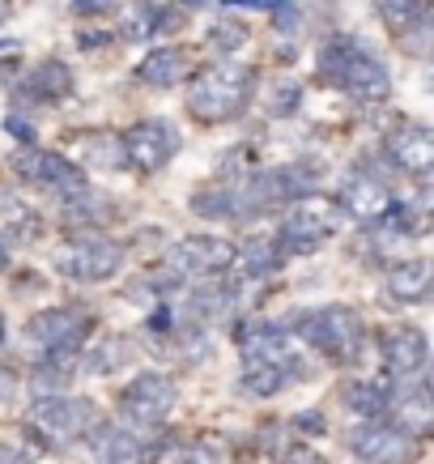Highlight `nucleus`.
I'll return each instance as SVG.
<instances>
[{
  "mask_svg": "<svg viewBox=\"0 0 434 464\" xmlns=\"http://www.w3.org/2000/svg\"><path fill=\"white\" fill-rule=\"evenodd\" d=\"M320 77L333 90L350 94L362 107H379V102L392 94V77L379 64V56L358 43L353 34H333L320 43Z\"/></svg>",
  "mask_w": 434,
  "mask_h": 464,
  "instance_id": "f257e3e1",
  "label": "nucleus"
},
{
  "mask_svg": "<svg viewBox=\"0 0 434 464\" xmlns=\"http://www.w3.org/2000/svg\"><path fill=\"white\" fill-rule=\"evenodd\" d=\"M252 90H256V72L226 56L222 64H209V69L197 72V82L188 90V111L200 124H230V120L247 111Z\"/></svg>",
  "mask_w": 434,
  "mask_h": 464,
  "instance_id": "f03ea898",
  "label": "nucleus"
},
{
  "mask_svg": "<svg viewBox=\"0 0 434 464\" xmlns=\"http://www.w3.org/2000/svg\"><path fill=\"white\" fill-rule=\"evenodd\" d=\"M290 328L307 341L311 350H320L328 362L353 366L366 350V320L353 307H345V303L298 311L294 320H290Z\"/></svg>",
  "mask_w": 434,
  "mask_h": 464,
  "instance_id": "7ed1b4c3",
  "label": "nucleus"
},
{
  "mask_svg": "<svg viewBox=\"0 0 434 464\" xmlns=\"http://www.w3.org/2000/svg\"><path fill=\"white\" fill-rule=\"evenodd\" d=\"M235 265V243L217 239V235H188V239L170 243L167 256L158 260L154 285L175 290V285H197L209 277H222Z\"/></svg>",
  "mask_w": 434,
  "mask_h": 464,
  "instance_id": "20e7f679",
  "label": "nucleus"
},
{
  "mask_svg": "<svg viewBox=\"0 0 434 464\" xmlns=\"http://www.w3.org/2000/svg\"><path fill=\"white\" fill-rule=\"evenodd\" d=\"M99 409L82 401V396H64V392H47L26 409V426L30 435L43 439L47 448H72L90 439V430L99 426Z\"/></svg>",
  "mask_w": 434,
  "mask_h": 464,
  "instance_id": "39448f33",
  "label": "nucleus"
},
{
  "mask_svg": "<svg viewBox=\"0 0 434 464\" xmlns=\"http://www.w3.org/2000/svg\"><path fill=\"white\" fill-rule=\"evenodd\" d=\"M336 230H341V209H336V200L320 197V192H303V197L290 200V209L281 218L277 243L285 256H311V252H320Z\"/></svg>",
  "mask_w": 434,
  "mask_h": 464,
  "instance_id": "423d86ee",
  "label": "nucleus"
},
{
  "mask_svg": "<svg viewBox=\"0 0 434 464\" xmlns=\"http://www.w3.org/2000/svg\"><path fill=\"white\" fill-rule=\"evenodd\" d=\"M9 167H14V175L22 183L39 188V192H47V197H56L60 205H69V200H77V197L90 192L85 170L77 167V162H69L64 154H52V150H34V145H26V150H17V154L9 158Z\"/></svg>",
  "mask_w": 434,
  "mask_h": 464,
  "instance_id": "0eeeda50",
  "label": "nucleus"
},
{
  "mask_svg": "<svg viewBox=\"0 0 434 464\" xmlns=\"http://www.w3.org/2000/svg\"><path fill=\"white\" fill-rule=\"evenodd\" d=\"M124 268V247L102 235H77L56 247V273L72 285H102Z\"/></svg>",
  "mask_w": 434,
  "mask_h": 464,
  "instance_id": "6e6552de",
  "label": "nucleus"
},
{
  "mask_svg": "<svg viewBox=\"0 0 434 464\" xmlns=\"http://www.w3.org/2000/svg\"><path fill=\"white\" fill-rule=\"evenodd\" d=\"M175 401H179L175 380H170V375H162V371H145V375H137V380L120 392V413H124V426L140 430V435H145V430H158V426L170 418Z\"/></svg>",
  "mask_w": 434,
  "mask_h": 464,
  "instance_id": "1a4fd4ad",
  "label": "nucleus"
},
{
  "mask_svg": "<svg viewBox=\"0 0 434 464\" xmlns=\"http://www.w3.org/2000/svg\"><path fill=\"white\" fill-rule=\"evenodd\" d=\"M94 315L82 307H47L39 315H30L26 337L39 345L43 353H82L90 341Z\"/></svg>",
  "mask_w": 434,
  "mask_h": 464,
  "instance_id": "9d476101",
  "label": "nucleus"
},
{
  "mask_svg": "<svg viewBox=\"0 0 434 464\" xmlns=\"http://www.w3.org/2000/svg\"><path fill=\"white\" fill-rule=\"evenodd\" d=\"M120 141H124V158L137 170H162L179 154V132H175L170 120H140Z\"/></svg>",
  "mask_w": 434,
  "mask_h": 464,
  "instance_id": "9b49d317",
  "label": "nucleus"
},
{
  "mask_svg": "<svg viewBox=\"0 0 434 464\" xmlns=\"http://www.w3.org/2000/svg\"><path fill=\"white\" fill-rule=\"evenodd\" d=\"M383 154H388V162H392L405 179L426 183L430 179V170H434V137H430V128L409 124V120L392 124V132L383 137Z\"/></svg>",
  "mask_w": 434,
  "mask_h": 464,
  "instance_id": "f8f14e48",
  "label": "nucleus"
},
{
  "mask_svg": "<svg viewBox=\"0 0 434 464\" xmlns=\"http://www.w3.org/2000/svg\"><path fill=\"white\" fill-rule=\"evenodd\" d=\"M379 358H383V371L388 380H418L426 371V358H430V345H426V333L413 328V324H392L379 333Z\"/></svg>",
  "mask_w": 434,
  "mask_h": 464,
  "instance_id": "ddd939ff",
  "label": "nucleus"
},
{
  "mask_svg": "<svg viewBox=\"0 0 434 464\" xmlns=\"http://www.w3.org/2000/svg\"><path fill=\"white\" fill-rule=\"evenodd\" d=\"M192 213L209 218V222H243L260 213L252 197V179H217V183H205L192 192Z\"/></svg>",
  "mask_w": 434,
  "mask_h": 464,
  "instance_id": "4468645a",
  "label": "nucleus"
},
{
  "mask_svg": "<svg viewBox=\"0 0 434 464\" xmlns=\"http://www.w3.org/2000/svg\"><path fill=\"white\" fill-rule=\"evenodd\" d=\"M350 451L362 464H405L413 456V439L400 435L396 426H388L383 418L379 422H358L350 430Z\"/></svg>",
  "mask_w": 434,
  "mask_h": 464,
  "instance_id": "2eb2a0df",
  "label": "nucleus"
},
{
  "mask_svg": "<svg viewBox=\"0 0 434 464\" xmlns=\"http://www.w3.org/2000/svg\"><path fill=\"white\" fill-rule=\"evenodd\" d=\"M336 209L358 218V222H379L383 213L392 209V192H388V183L379 179L375 170H353L350 179L341 183V192H336Z\"/></svg>",
  "mask_w": 434,
  "mask_h": 464,
  "instance_id": "dca6fc26",
  "label": "nucleus"
},
{
  "mask_svg": "<svg viewBox=\"0 0 434 464\" xmlns=\"http://www.w3.org/2000/svg\"><path fill=\"white\" fill-rule=\"evenodd\" d=\"M383 418H392L388 426H396L400 435H409L413 443L418 439L430 435L434 426V401H430V388L421 380H405V388L400 392H392V401H388V413Z\"/></svg>",
  "mask_w": 434,
  "mask_h": 464,
  "instance_id": "f3484780",
  "label": "nucleus"
},
{
  "mask_svg": "<svg viewBox=\"0 0 434 464\" xmlns=\"http://www.w3.org/2000/svg\"><path fill=\"white\" fill-rule=\"evenodd\" d=\"M434 285V265L430 260H396L388 273H383V303L388 307H413V303H426Z\"/></svg>",
  "mask_w": 434,
  "mask_h": 464,
  "instance_id": "a211bd4d",
  "label": "nucleus"
},
{
  "mask_svg": "<svg viewBox=\"0 0 434 464\" xmlns=\"http://www.w3.org/2000/svg\"><path fill=\"white\" fill-rule=\"evenodd\" d=\"M197 72V52L183 47V43H170V47H158L137 64V82L154 85V90H170V85L188 82Z\"/></svg>",
  "mask_w": 434,
  "mask_h": 464,
  "instance_id": "6ab92c4d",
  "label": "nucleus"
},
{
  "mask_svg": "<svg viewBox=\"0 0 434 464\" xmlns=\"http://www.w3.org/2000/svg\"><path fill=\"white\" fill-rule=\"evenodd\" d=\"M90 451L99 464H140L145 460V439L124 422H99L90 430Z\"/></svg>",
  "mask_w": 434,
  "mask_h": 464,
  "instance_id": "aec40b11",
  "label": "nucleus"
},
{
  "mask_svg": "<svg viewBox=\"0 0 434 464\" xmlns=\"http://www.w3.org/2000/svg\"><path fill=\"white\" fill-rule=\"evenodd\" d=\"M375 14L405 47L421 52V39H426V0H375Z\"/></svg>",
  "mask_w": 434,
  "mask_h": 464,
  "instance_id": "412c9836",
  "label": "nucleus"
},
{
  "mask_svg": "<svg viewBox=\"0 0 434 464\" xmlns=\"http://www.w3.org/2000/svg\"><path fill=\"white\" fill-rule=\"evenodd\" d=\"M17 94L30 102H64L72 94V72L69 64H60V60H43V64H34V69L22 77V85H17Z\"/></svg>",
  "mask_w": 434,
  "mask_h": 464,
  "instance_id": "4be33fe9",
  "label": "nucleus"
},
{
  "mask_svg": "<svg viewBox=\"0 0 434 464\" xmlns=\"http://www.w3.org/2000/svg\"><path fill=\"white\" fill-rule=\"evenodd\" d=\"M298 380H307V375H298L294 366L268 362V358H243V371H238V388L247 396H260V401L285 392V388Z\"/></svg>",
  "mask_w": 434,
  "mask_h": 464,
  "instance_id": "5701e85b",
  "label": "nucleus"
},
{
  "mask_svg": "<svg viewBox=\"0 0 434 464\" xmlns=\"http://www.w3.org/2000/svg\"><path fill=\"white\" fill-rule=\"evenodd\" d=\"M388 401H392V383L388 380H350L341 388V405L350 409L358 422H379L388 413Z\"/></svg>",
  "mask_w": 434,
  "mask_h": 464,
  "instance_id": "b1692460",
  "label": "nucleus"
},
{
  "mask_svg": "<svg viewBox=\"0 0 434 464\" xmlns=\"http://www.w3.org/2000/svg\"><path fill=\"white\" fill-rule=\"evenodd\" d=\"M43 235V218L34 205L14 197H0V243L17 247V243H34Z\"/></svg>",
  "mask_w": 434,
  "mask_h": 464,
  "instance_id": "393cba45",
  "label": "nucleus"
},
{
  "mask_svg": "<svg viewBox=\"0 0 434 464\" xmlns=\"http://www.w3.org/2000/svg\"><path fill=\"white\" fill-rule=\"evenodd\" d=\"M285 252H281L277 235H256L247 239L243 247H235V273L238 277H268V273H277Z\"/></svg>",
  "mask_w": 434,
  "mask_h": 464,
  "instance_id": "a878e982",
  "label": "nucleus"
},
{
  "mask_svg": "<svg viewBox=\"0 0 434 464\" xmlns=\"http://www.w3.org/2000/svg\"><path fill=\"white\" fill-rule=\"evenodd\" d=\"M77 154H82L85 167H99V170H124L128 167L120 132H90V137L77 141Z\"/></svg>",
  "mask_w": 434,
  "mask_h": 464,
  "instance_id": "bb28decb",
  "label": "nucleus"
},
{
  "mask_svg": "<svg viewBox=\"0 0 434 464\" xmlns=\"http://www.w3.org/2000/svg\"><path fill=\"white\" fill-rule=\"evenodd\" d=\"M77 362H82V353H43L39 371H34V388H43V392H64L69 380L77 375Z\"/></svg>",
  "mask_w": 434,
  "mask_h": 464,
  "instance_id": "cd10ccee",
  "label": "nucleus"
},
{
  "mask_svg": "<svg viewBox=\"0 0 434 464\" xmlns=\"http://www.w3.org/2000/svg\"><path fill=\"white\" fill-rule=\"evenodd\" d=\"M132 358V345H128V337H99L94 341V350L85 353V371L90 375H111V371H120V366Z\"/></svg>",
  "mask_w": 434,
  "mask_h": 464,
  "instance_id": "c85d7f7f",
  "label": "nucleus"
},
{
  "mask_svg": "<svg viewBox=\"0 0 434 464\" xmlns=\"http://www.w3.org/2000/svg\"><path fill=\"white\" fill-rule=\"evenodd\" d=\"M140 464H222V456L209 443H167L154 448Z\"/></svg>",
  "mask_w": 434,
  "mask_h": 464,
  "instance_id": "c756f323",
  "label": "nucleus"
},
{
  "mask_svg": "<svg viewBox=\"0 0 434 464\" xmlns=\"http://www.w3.org/2000/svg\"><path fill=\"white\" fill-rule=\"evenodd\" d=\"M247 39H252V34H247V22H243V17H222V22H213L209 26V43L217 47V52H226V56L238 52Z\"/></svg>",
  "mask_w": 434,
  "mask_h": 464,
  "instance_id": "7c9ffc66",
  "label": "nucleus"
},
{
  "mask_svg": "<svg viewBox=\"0 0 434 464\" xmlns=\"http://www.w3.org/2000/svg\"><path fill=\"white\" fill-rule=\"evenodd\" d=\"M277 464H323V456H320V451H311V448H303V443H294V448L281 451Z\"/></svg>",
  "mask_w": 434,
  "mask_h": 464,
  "instance_id": "2f4dec72",
  "label": "nucleus"
},
{
  "mask_svg": "<svg viewBox=\"0 0 434 464\" xmlns=\"http://www.w3.org/2000/svg\"><path fill=\"white\" fill-rule=\"evenodd\" d=\"M115 0H77V14H102V9H111Z\"/></svg>",
  "mask_w": 434,
  "mask_h": 464,
  "instance_id": "473e14b6",
  "label": "nucleus"
},
{
  "mask_svg": "<svg viewBox=\"0 0 434 464\" xmlns=\"http://www.w3.org/2000/svg\"><path fill=\"white\" fill-rule=\"evenodd\" d=\"M5 124L14 128V137H17V141H30V137H34V128H30V124H22V120H17V115H9V120H5Z\"/></svg>",
  "mask_w": 434,
  "mask_h": 464,
  "instance_id": "72a5a7b5",
  "label": "nucleus"
},
{
  "mask_svg": "<svg viewBox=\"0 0 434 464\" xmlns=\"http://www.w3.org/2000/svg\"><path fill=\"white\" fill-rule=\"evenodd\" d=\"M14 392V375H9V371H5V366H0V401H5V396Z\"/></svg>",
  "mask_w": 434,
  "mask_h": 464,
  "instance_id": "f704fd0d",
  "label": "nucleus"
},
{
  "mask_svg": "<svg viewBox=\"0 0 434 464\" xmlns=\"http://www.w3.org/2000/svg\"><path fill=\"white\" fill-rule=\"evenodd\" d=\"M0 464H22V456H14V451L0 448Z\"/></svg>",
  "mask_w": 434,
  "mask_h": 464,
  "instance_id": "c9c22d12",
  "label": "nucleus"
},
{
  "mask_svg": "<svg viewBox=\"0 0 434 464\" xmlns=\"http://www.w3.org/2000/svg\"><path fill=\"white\" fill-rule=\"evenodd\" d=\"M5 268H9V247L0 243V273H5Z\"/></svg>",
  "mask_w": 434,
  "mask_h": 464,
  "instance_id": "e433bc0d",
  "label": "nucleus"
},
{
  "mask_svg": "<svg viewBox=\"0 0 434 464\" xmlns=\"http://www.w3.org/2000/svg\"><path fill=\"white\" fill-rule=\"evenodd\" d=\"M5 17H9V0H0V26H5Z\"/></svg>",
  "mask_w": 434,
  "mask_h": 464,
  "instance_id": "4c0bfd02",
  "label": "nucleus"
},
{
  "mask_svg": "<svg viewBox=\"0 0 434 464\" xmlns=\"http://www.w3.org/2000/svg\"><path fill=\"white\" fill-rule=\"evenodd\" d=\"M0 345H5V311H0Z\"/></svg>",
  "mask_w": 434,
  "mask_h": 464,
  "instance_id": "58836bf2",
  "label": "nucleus"
}]
</instances>
